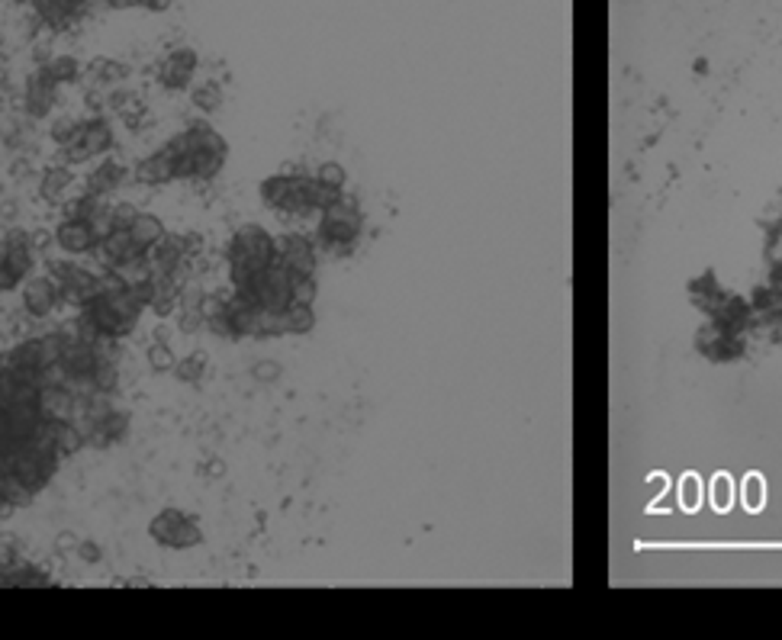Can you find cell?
Segmentation results:
<instances>
[{"mask_svg":"<svg viewBox=\"0 0 782 640\" xmlns=\"http://www.w3.org/2000/svg\"><path fill=\"white\" fill-rule=\"evenodd\" d=\"M55 245L68 254H84V251L100 245V229L94 222H84V219H65L55 229Z\"/></svg>","mask_w":782,"mask_h":640,"instance_id":"52a82bcc","label":"cell"},{"mask_svg":"<svg viewBox=\"0 0 782 640\" xmlns=\"http://www.w3.org/2000/svg\"><path fill=\"white\" fill-rule=\"evenodd\" d=\"M91 383H94L97 393H113L116 390V383H120V371H116V363L110 357L97 355L94 371H91Z\"/></svg>","mask_w":782,"mask_h":640,"instance_id":"ffe728a7","label":"cell"},{"mask_svg":"<svg viewBox=\"0 0 782 640\" xmlns=\"http://www.w3.org/2000/svg\"><path fill=\"white\" fill-rule=\"evenodd\" d=\"M4 580H7V586H29V589H36V586H49V576H45L43 570H36V566H23V563H10L7 570H4Z\"/></svg>","mask_w":782,"mask_h":640,"instance_id":"ac0fdd59","label":"cell"},{"mask_svg":"<svg viewBox=\"0 0 782 640\" xmlns=\"http://www.w3.org/2000/svg\"><path fill=\"white\" fill-rule=\"evenodd\" d=\"M100 251H104V258L110 261V264L138 258V248L132 245L130 229H107V232L100 235Z\"/></svg>","mask_w":782,"mask_h":640,"instance_id":"4fadbf2b","label":"cell"},{"mask_svg":"<svg viewBox=\"0 0 782 640\" xmlns=\"http://www.w3.org/2000/svg\"><path fill=\"white\" fill-rule=\"evenodd\" d=\"M190 100H194V106L203 113H213L223 106V90H219V84H213V81H207V84H194V90H190Z\"/></svg>","mask_w":782,"mask_h":640,"instance_id":"7402d4cb","label":"cell"},{"mask_svg":"<svg viewBox=\"0 0 782 640\" xmlns=\"http://www.w3.org/2000/svg\"><path fill=\"white\" fill-rule=\"evenodd\" d=\"M274 254V238L261 225H241L239 232L233 235V245H229V258H249L258 261V264H271Z\"/></svg>","mask_w":782,"mask_h":640,"instance_id":"277c9868","label":"cell"},{"mask_svg":"<svg viewBox=\"0 0 782 640\" xmlns=\"http://www.w3.org/2000/svg\"><path fill=\"white\" fill-rule=\"evenodd\" d=\"M45 81H52V84H68V81L78 78V61L71 59V55H59V59H49L39 71Z\"/></svg>","mask_w":782,"mask_h":640,"instance_id":"d6986e66","label":"cell"},{"mask_svg":"<svg viewBox=\"0 0 782 640\" xmlns=\"http://www.w3.org/2000/svg\"><path fill=\"white\" fill-rule=\"evenodd\" d=\"M148 535H152V541H158L162 547H171V550H190V547H197L203 541L197 521L187 519L178 509L158 511L155 519L148 521Z\"/></svg>","mask_w":782,"mask_h":640,"instance_id":"7a4b0ae2","label":"cell"},{"mask_svg":"<svg viewBox=\"0 0 782 640\" xmlns=\"http://www.w3.org/2000/svg\"><path fill=\"white\" fill-rule=\"evenodd\" d=\"M152 277H155V270H152V261H148V254H138V258L113 264V280H120L122 286L148 284Z\"/></svg>","mask_w":782,"mask_h":640,"instance_id":"2e32d148","label":"cell"},{"mask_svg":"<svg viewBox=\"0 0 782 640\" xmlns=\"http://www.w3.org/2000/svg\"><path fill=\"white\" fill-rule=\"evenodd\" d=\"M17 4H27V0H17Z\"/></svg>","mask_w":782,"mask_h":640,"instance_id":"8d00e7d4","label":"cell"},{"mask_svg":"<svg viewBox=\"0 0 782 640\" xmlns=\"http://www.w3.org/2000/svg\"><path fill=\"white\" fill-rule=\"evenodd\" d=\"M94 78H97V84H120L122 78H126V74H130V71L122 68V65H116V61H94Z\"/></svg>","mask_w":782,"mask_h":640,"instance_id":"484cf974","label":"cell"},{"mask_svg":"<svg viewBox=\"0 0 782 640\" xmlns=\"http://www.w3.org/2000/svg\"><path fill=\"white\" fill-rule=\"evenodd\" d=\"M55 303H59V284L52 277H36L23 290V309L33 319H45L55 309Z\"/></svg>","mask_w":782,"mask_h":640,"instance_id":"9c48e42d","label":"cell"},{"mask_svg":"<svg viewBox=\"0 0 782 640\" xmlns=\"http://www.w3.org/2000/svg\"><path fill=\"white\" fill-rule=\"evenodd\" d=\"M52 104H55V84L45 81L43 74H36L27 87V113L33 120H43L45 113L52 110Z\"/></svg>","mask_w":782,"mask_h":640,"instance_id":"5bb4252c","label":"cell"},{"mask_svg":"<svg viewBox=\"0 0 782 640\" xmlns=\"http://www.w3.org/2000/svg\"><path fill=\"white\" fill-rule=\"evenodd\" d=\"M203 371H207V355H203V351H194V355H187L181 363H174V373H178V380L184 383H197L200 377H203Z\"/></svg>","mask_w":782,"mask_h":640,"instance_id":"603a6c76","label":"cell"},{"mask_svg":"<svg viewBox=\"0 0 782 640\" xmlns=\"http://www.w3.org/2000/svg\"><path fill=\"white\" fill-rule=\"evenodd\" d=\"M132 216H136V207L120 203V207H113L110 213H107V229H130Z\"/></svg>","mask_w":782,"mask_h":640,"instance_id":"4316f807","label":"cell"},{"mask_svg":"<svg viewBox=\"0 0 782 640\" xmlns=\"http://www.w3.org/2000/svg\"><path fill=\"white\" fill-rule=\"evenodd\" d=\"M223 473V464H219V460H213V464H209V476H219Z\"/></svg>","mask_w":782,"mask_h":640,"instance_id":"836d02e7","label":"cell"},{"mask_svg":"<svg viewBox=\"0 0 782 640\" xmlns=\"http://www.w3.org/2000/svg\"><path fill=\"white\" fill-rule=\"evenodd\" d=\"M120 586H132V589H148L152 582L142 580V576H136V580H120Z\"/></svg>","mask_w":782,"mask_h":640,"instance_id":"d6a6232c","label":"cell"},{"mask_svg":"<svg viewBox=\"0 0 782 640\" xmlns=\"http://www.w3.org/2000/svg\"><path fill=\"white\" fill-rule=\"evenodd\" d=\"M113 145V132L104 120H87L81 122L78 139L71 142L65 152H68V161H87V158L104 155L107 148Z\"/></svg>","mask_w":782,"mask_h":640,"instance_id":"5b68a950","label":"cell"},{"mask_svg":"<svg viewBox=\"0 0 782 640\" xmlns=\"http://www.w3.org/2000/svg\"><path fill=\"white\" fill-rule=\"evenodd\" d=\"M184 139H187L190 152H194V177H200V181L216 177L225 161L223 136H219L213 126H207V122H197V126H190V129L184 132Z\"/></svg>","mask_w":782,"mask_h":640,"instance_id":"6da1fadb","label":"cell"},{"mask_svg":"<svg viewBox=\"0 0 782 640\" xmlns=\"http://www.w3.org/2000/svg\"><path fill=\"white\" fill-rule=\"evenodd\" d=\"M7 235H10V232H7V229H4V225H0V242H4V238H7Z\"/></svg>","mask_w":782,"mask_h":640,"instance_id":"e575fe53","label":"cell"},{"mask_svg":"<svg viewBox=\"0 0 782 640\" xmlns=\"http://www.w3.org/2000/svg\"><path fill=\"white\" fill-rule=\"evenodd\" d=\"M0 586H7V580H4V570H0Z\"/></svg>","mask_w":782,"mask_h":640,"instance_id":"d590c367","label":"cell"},{"mask_svg":"<svg viewBox=\"0 0 782 640\" xmlns=\"http://www.w3.org/2000/svg\"><path fill=\"white\" fill-rule=\"evenodd\" d=\"M136 181L138 183H148V187H158V183H171L174 181V155H171V148L164 145V148H158L155 155H148L146 161H138Z\"/></svg>","mask_w":782,"mask_h":640,"instance_id":"30bf717a","label":"cell"},{"mask_svg":"<svg viewBox=\"0 0 782 640\" xmlns=\"http://www.w3.org/2000/svg\"><path fill=\"white\" fill-rule=\"evenodd\" d=\"M174 363H178V357H174V351L164 341H155V345L148 347V367L155 373H168L174 371Z\"/></svg>","mask_w":782,"mask_h":640,"instance_id":"cb8c5ba5","label":"cell"},{"mask_svg":"<svg viewBox=\"0 0 782 640\" xmlns=\"http://www.w3.org/2000/svg\"><path fill=\"white\" fill-rule=\"evenodd\" d=\"M319 181L326 183V187H336V191H338V183L344 181V174H342V168H338V165H322V168H319Z\"/></svg>","mask_w":782,"mask_h":640,"instance_id":"83f0119b","label":"cell"},{"mask_svg":"<svg viewBox=\"0 0 782 640\" xmlns=\"http://www.w3.org/2000/svg\"><path fill=\"white\" fill-rule=\"evenodd\" d=\"M126 432H130V416H126V412H110L104 422H97L94 428H91V434H87L84 441H91L94 448H110V444L122 441Z\"/></svg>","mask_w":782,"mask_h":640,"instance_id":"7c38bea8","label":"cell"},{"mask_svg":"<svg viewBox=\"0 0 782 640\" xmlns=\"http://www.w3.org/2000/svg\"><path fill=\"white\" fill-rule=\"evenodd\" d=\"M52 277H55V284H59L61 293H65V300H68V303H78V306H84L87 300L100 290V280H97L91 270L78 268V264H68V261H55Z\"/></svg>","mask_w":782,"mask_h":640,"instance_id":"3957f363","label":"cell"},{"mask_svg":"<svg viewBox=\"0 0 782 640\" xmlns=\"http://www.w3.org/2000/svg\"><path fill=\"white\" fill-rule=\"evenodd\" d=\"M78 557H81V560H87V563H100V557H104V554H100V547H97L94 541H81Z\"/></svg>","mask_w":782,"mask_h":640,"instance_id":"f1b7e54d","label":"cell"},{"mask_svg":"<svg viewBox=\"0 0 782 640\" xmlns=\"http://www.w3.org/2000/svg\"><path fill=\"white\" fill-rule=\"evenodd\" d=\"M84 444V434L75 422H55V434H52V448L59 457L65 454H75V450Z\"/></svg>","mask_w":782,"mask_h":640,"instance_id":"e0dca14e","label":"cell"},{"mask_svg":"<svg viewBox=\"0 0 782 640\" xmlns=\"http://www.w3.org/2000/svg\"><path fill=\"white\" fill-rule=\"evenodd\" d=\"M59 550H78V537L68 535V531H65V535H59Z\"/></svg>","mask_w":782,"mask_h":640,"instance_id":"1f68e13d","label":"cell"},{"mask_svg":"<svg viewBox=\"0 0 782 640\" xmlns=\"http://www.w3.org/2000/svg\"><path fill=\"white\" fill-rule=\"evenodd\" d=\"M277 373H280V367H277L274 361H261L258 367H255V377H258V380H277Z\"/></svg>","mask_w":782,"mask_h":640,"instance_id":"f546056e","label":"cell"},{"mask_svg":"<svg viewBox=\"0 0 782 640\" xmlns=\"http://www.w3.org/2000/svg\"><path fill=\"white\" fill-rule=\"evenodd\" d=\"M10 563H17V554H13V547L0 544V570H7Z\"/></svg>","mask_w":782,"mask_h":640,"instance_id":"4dcf8cb0","label":"cell"},{"mask_svg":"<svg viewBox=\"0 0 782 640\" xmlns=\"http://www.w3.org/2000/svg\"><path fill=\"white\" fill-rule=\"evenodd\" d=\"M78 129H81V122L78 120H71V116H61V120L52 122V142L61 148H68L71 142L78 139Z\"/></svg>","mask_w":782,"mask_h":640,"instance_id":"d4e9b609","label":"cell"},{"mask_svg":"<svg viewBox=\"0 0 782 640\" xmlns=\"http://www.w3.org/2000/svg\"><path fill=\"white\" fill-rule=\"evenodd\" d=\"M36 409H39L43 418H49V422H71V418H75V409H78V396H75L65 383H45V386H39Z\"/></svg>","mask_w":782,"mask_h":640,"instance_id":"8992f818","label":"cell"},{"mask_svg":"<svg viewBox=\"0 0 782 640\" xmlns=\"http://www.w3.org/2000/svg\"><path fill=\"white\" fill-rule=\"evenodd\" d=\"M71 183H75V177H71L68 168H49V171L43 174V197L61 199V193L68 191Z\"/></svg>","mask_w":782,"mask_h":640,"instance_id":"44dd1931","label":"cell"},{"mask_svg":"<svg viewBox=\"0 0 782 640\" xmlns=\"http://www.w3.org/2000/svg\"><path fill=\"white\" fill-rule=\"evenodd\" d=\"M164 222L158 216H152V213H136L130 222V238L132 245L138 248V254H148V251L155 248L158 242L164 238Z\"/></svg>","mask_w":782,"mask_h":640,"instance_id":"8fae6325","label":"cell"},{"mask_svg":"<svg viewBox=\"0 0 782 640\" xmlns=\"http://www.w3.org/2000/svg\"><path fill=\"white\" fill-rule=\"evenodd\" d=\"M122 181H126V168H122L120 161H104V165H97V171L87 177V191L107 197V193L120 191Z\"/></svg>","mask_w":782,"mask_h":640,"instance_id":"9a60e30c","label":"cell"},{"mask_svg":"<svg viewBox=\"0 0 782 640\" xmlns=\"http://www.w3.org/2000/svg\"><path fill=\"white\" fill-rule=\"evenodd\" d=\"M194 71H197V52H190V49H174V52L162 61L158 81H162L168 90H181V87L190 84Z\"/></svg>","mask_w":782,"mask_h":640,"instance_id":"ba28073f","label":"cell"}]
</instances>
